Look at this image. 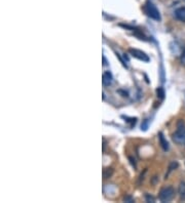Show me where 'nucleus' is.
<instances>
[{
  "mask_svg": "<svg viewBox=\"0 0 185 203\" xmlns=\"http://www.w3.org/2000/svg\"><path fill=\"white\" fill-rule=\"evenodd\" d=\"M129 52L132 54V57L136 58H138V60L140 61H143V62H149V57L145 54V52L141 51V50H133V48H131L130 50H129Z\"/></svg>",
  "mask_w": 185,
  "mask_h": 203,
  "instance_id": "4",
  "label": "nucleus"
},
{
  "mask_svg": "<svg viewBox=\"0 0 185 203\" xmlns=\"http://www.w3.org/2000/svg\"><path fill=\"white\" fill-rule=\"evenodd\" d=\"M124 201H125V202H134L133 198H131V197H127V198H124Z\"/></svg>",
  "mask_w": 185,
  "mask_h": 203,
  "instance_id": "15",
  "label": "nucleus"
},
{
  "mask_svg": "<svg viewBox=\"0 0 185 203\" xmlns=\"http://www.w3.org/2000/svg\"><path fill=\"white\" fill-rule=\"evenodd\" d=\"M143 9H144L145 14L149 18L154 19V21H160L161 19L160 14V11H158V9L156 8V6H155L151 1H149V0H147L146 3L144 4Z\"/></svg>",
  "mask_w": 185,
  "mask_h": 203,
  "instance_id": "1",
  "label": "nucleus"
},
{
  "mask_svg": "<svg viewBox=\"0 0 185 203\" xmlns=\"http://www.w3.org/2000/svg\"><path fill=\"white\" fill-rule=\"evenodd\" d=\"M172 139L176 144L178 145H182L185 146V126L184 124L182 125H178V129L173 133V136Z\"/></svg>",
  "mask_w": 185,
  "mask_h": 203,
  "instance_id": "3",
  "label": "nucleus"
},
{
  "mask_svg": "<svg viewBox=\"0 0 185 203\" xmlns=\"http://www.w3.org/2000/svg\"><path fill=\"white\" fill-rule=\"evenodd\" d=\"M178 193H179V196H180L181 200L185 201V182H182L179 185V188H178Z\"/></svg>",
  "mask_w": 185,
  "mask_h": 203,
  "instance_id": "8",
  "label": "nucleus"
},
{
  "mask_svg": "<svg viewBox=\"0 0 185 203\" xmlns=\"http://www.w3.org/2000/svg\"><path fill=\"white\" fill-rule=\"evenodd\" d=\"M177 167H178V163H177V162H175V161H174V162H172V163H171V165H170V167H169V172L167 173L166 178H167L168 175H169V173L172 171V170H174L175 168H177Z\"/></svg>",
  "mask_w": 185,
  "mask_h": 203,
  "instance_id": "11",
  "label": "nucleus"
},
{
  "mask_svg": "<svg viewBox=\"0 0 185 203\" xmlns=\"http://www.w3.org/2000/svg\"><path fill=\"white\" fill-rule=\"evenodd\" d=\"M112 81H113L112 74L109 71H106L103 74V76H102V83H103V85H105V86H109V85L112 83Z\"/></svg>",
  "mask_w": 185,
  "mask_h": 203,
  "instance_id": "5",
  "label": "nucleus"
},
{
  "mask_svg": "<svg viewBox=\"0 0 185 203\" xmlns=\"http://www.w3.org/2000/svg\"><path fill=\"white\" fill-rule=\"evenodd\" d=\"M156 93H157V97H160V99L163 100L165 97V90L163 89L161 87H158L156 89Z\"/></svg>",
  "mask_w": 185,
  "mask_h": 203,
  "instance_id": "10",
  "label": "nucleus"
},
{
  "mask_svg": "<svg viewBox=\"0 0 185 203\" xmlns=\"http://www.w3.org/2000/svg\"><path fill=\"white\" fill-rule=\"evenodd\" d=\"M180 60H181V64H182L183 66H185V48H184V50L182 51V54H181Z\"/></svg>",
  "mask_w": 185,
  "mask_h": 203,
  "instance_id": "12",
  "label": "nucleus"
},
{
  "mask_svg": "<svg viewBox=\"0 0 185 203\" xmlns=\"http://www.w3.org/2000/svg\"><path fill=\"white\" fill-rule=\"evenodd\" d=\"M175 17L181 22H185V7H179L175 11Z\"/></svg>",
  "mask_w": 185,
  "mask_h": 203,
  "instance_id": "6",
  "label": "nucleus"
},
{
  "mask_svg": "<svg viewBox=\"0 0 185 203\" xmlns=\"http://www.w3.org/2000/svg\"><path fill=\"white\" fill-rule=\"evenodd\" d=\"M145 198H146V201H147V202H155V199L152 197V196H149L148 194H146Z\"/></svg>",
  "mask_w": 185,
  "mask_h": 203,
  "instance_id": "13",
  "label": "nucleus"
},
{
  "mask_svg": "<svg viewBox=\"0 0 185 203\" xmlns=\"http://www.w3.org/2000/svg\"><path fill=\"white\" fill-rule=\"evenodd\" d=\"M158 139H160V143L161 147H163V149L165 150V151H168V150H169V144H168L167 140L165 139L163 132L158 133Z\"/></svg>",
  "mask_w": 185,
  "mask_h": 203,
  "instance_id": "7",
  "label": "nucleus"
},
{
  "mask_svg": "<svg viewBox=\"0 0 185 203\" xmlns=\"http://www.w3.org/2000/svg\"><path fill=\"white\" fill-rule=\"evenodd\" d=\"M102 58H103V66H106L107 60H106V58H105V55H102Z\"/></svg>",
  "mask_w": 185,
  "mask_h": 203,
  "instance_id": "14",
  "label": "nucleus"
},
{
  "mask_svg": "<svg viewBox=\"0 0 185 203\" xmlns=\"http://www.w3.org/2000/svg\"><path fill=\"white\" fill-rule=\"evenodd\" d=\"M112 175H113V169H112V168H104V170H103V178L105 179L111 178Z\"/></svg>",
  "mask_w": 185,
  "mask_h": 203,
  "instance_id": "9",
  "label": "nucleus"
},
{
  "mask_svg": "<svg viewBox=\"0 0 185 203\" xmlns=\"http://www.w3.org/2000/svg\"><path fill=\"white\" fill-rule=\"evenodd\" d=\"M175 189L173 187L168 186V187H164L163 189L160 191V194H158V198L161 202H170L171 200H173V198L175 197Z\"/></svg>",
  "mask_w": 185,
  "mask_h": 203,
  "instance_id": "2",
  "label": "nucleus"
}]
</instances>
